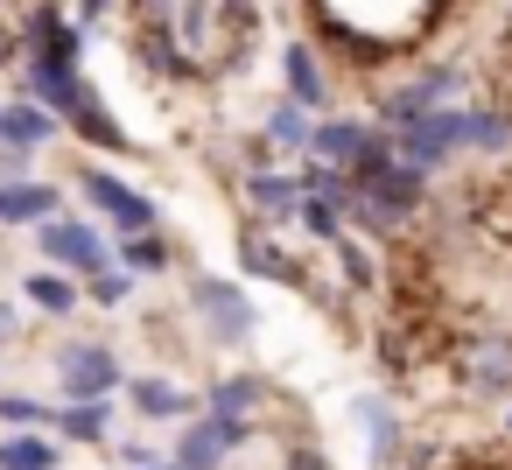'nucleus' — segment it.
Masks as SVG:
<instances>
[{
    "label": "nucleus",
    "mask_w": 512,
    "mask_h": 470,
    "mask_svg": "<svg viewBox=\"0 0 512 470\" xmlns=\"http://www.w3.org/2000/svg\"><path fill=\"white\" fill-rule=\"evenodd\" d=\"M141 470H190V463H141Z\"/></svg>",
    "instance_id": "2f4dec72"
},
{
    "label": "nucleus",
    "mask_w": 512,
    "mask_h": 470,
    "mask_svg": "<svg viewBox=\"0 0 512 470\" xmlns=\"http://www.w3.org/2000/svg\"><path fill=\"white\" fill-rule=\"evenodd\" d=\"M309 148H316L330 169H358V162L379 148V134H372V127H358V120H323V127L309 134Z\"/></svg>",
    "instance_id": "6e6552de"
},
{
    "label": "nucleus",
    "mask_w": 512,
    "mask_h": 470,
    "mask_svg": "<svg viewBox=\"0 0 512 470\" xmlns=\"http://www.w3.org/2000/svg\"><path fill=\"white\" fill-rule=\"evenodd\" d=\"M505 428H512V414H505Z\"/></svg>",
    "instance_id": "f704fd0d"
},
{
    "label": "nucleus",
    "mask_w": 512,
    "mask_h": 470,
    "mask_svg": "<svg viewBox=\"0 0 512 470\" xmlns=\"http://www.w3.org/2000/svg\"><path fill=\"white\" fill-rule=\"evenodd\" d=\"M57 379H64L71 400H106L120 386V365H113L106 344H64L57 351Z\"/></svg>",
    "instance_id": "7ed1b4c3"
},
{
    "label": "nucleus",
    "mask_w": 512,
    "mask_h": 470,
    "mask_svg": "<svg viewBox=\"0 0 512 470\" xmlns=\"http://www.w3.org/2000/svg\"><path fill=\"white\" fill-rule=\"evenodd\" d=\"M260 400V379H225L218 393H211V414H246Z\"/></svg>",
    "instance_id": "5701e85b"
},
{
    "label": "nucleus",
    "mask_w": 512,
    "mask_h": 470,
    "mask_svg": "<svg viewBox=\"0 0 512 470\" xmlns=\"http://www.w3.org/2000/svg\"><path fill=\"white\" fill-rule=\"evenodd\" d=\"M127 267H134V274H162V267H169V246L148 239V232H134V239H127Z\"/></svg>",
    "instance_id": "4be33fe9"
},
{
    "label": "nucleus",
    "mask_w": 512,
    "mask_h": 470,
    "mask_svg": "<svg viewBox=\"0 0 512 470\" xmlns=\"http://www.w3.org/2000/svg\"><path fill=\"white\" fill-rule=\"evenodd\" d=\"M400 141H407V155L421 162V169H435L442 155H456V148H470V113H449V106H428L414 127H400Z\"/></svg>",
    "instance_id": "f03ea898"
},
{
    "label": "nucleus",
    "mask_w": 512,
    "mask_h": 470,
    "mask_svg": "<svg viewBox=\"0 0 512 470\" xmlns=\"http://www.w3.org/2000/svg\"><path fill=\"white\" fill-rule=\"evenodd\" d=\"M505 141H512L505 113H470V148H505Z\"/></svg>",
    "instance_id": "b1692460"
},
{
    "label": "nucleus",
    "mask_w": 512,
    "mask_h": 470,
    "mask_svg": "<svg viewBox=\"0 0 512 470\" xmlns=\"http://www.w3.org/2000/svg\"><path fill=\"white\" fill-rule=\"evenodd\" d=\"M29 36H36V64H78V36H71V22L57 8H36Z\"/></svg>",
    "instance_id": "9b49d317"
},
{
    "label": "nucleus",
    "mask_w": 512,
    "mask_h": 470,
    "mask_svg": "<svg viewBox=\"0 0 512 470\" xmlns=\"http://www.w3.org/2000/svg\"><path fill=\"white\" fill-rule=\"evenodd\" d=\"M29 302H36V309H50V316H64V309L78 302V288H71L57 267H43V274H29Z\"/></svg>",
    "instance_id": "f3484780"
},
{
    "label": "nucleus",
    "mask_w": 512,
    "mask_h": 470,
    "mask_svg": "<svg viewBox=\"0 0 512 470\" xmlns=\"http://www.w3.org/2000/svg\"><path fill=\"white\" fill-rule=\"evenodd\" d=\"M127 295H134V267H113V274L99 267V274H92V302L113 309V302H127Z\"/></svg>",
    "instance_id": "393cba45"
},
{
    "label": "nucleus",
    "mask_w": 512,
    "mask_h": 470,
    "mask_svg": "<svg viewBox=\"0 0 512 470\" xmlns=\"http://www.w3.org/2000/svg\"><path fill=\"white\" fill-rule=\"evenodd\" d=\"M57 134V113L50 106H0V148H36V141H50Z\"/></svg>",
    "instance_id": "9d476101"
},
{
    "label": "nucleus",
    "mask_w": 512,
    "mask_h": 470,
    "mask_svg": "<svg viewBox=\"0 0 512 470\" xmlns=\"http://www.w3.org/2000/svg\"><path fill=\"white\" fill-rule=\"evenodd\" d=\"M505 43H512V15H505Z\"/></svg>",
    "instance_id": "473e14b6"
},
{
    "label": "nucleus",
    "mask_w": 512,
    "mask_h": 470,
    "mask_svg": "<svg viewBox=\"0 0 512 470\" xmlns=\"http://www.w3.org/2000/svg\"><path fill=\"white\" fill-rule=\"evenodd\" d=\"M288 92H295L302 106H330V78L316 71V50H309V43L288 50Z\"/></svg>",
    "instance_id": "4468645a"
},
{
    "label": "nucleus",
    "mask_w": 512,
    "mask_h": 470,
    "mask_svg": "<svg viewBox=\"0 0 512 470\" xmlns=\"http://www.w3.org/2000/svg\"><path fill=\"white\" fill-rule=\"evenodd\" d=\"M0 470H57V442L36 435V428H22V435L0 442Z\"/></svg>",
    "instance_id": "ddd939ff"
},
{
    "label": "nucleus",
    "mask_w": 512,
    "mask_h": 470,
    "mask_svg": "<svg viewBox=\"0 0 512 470\" xmlns=\"http://www.w3.org/2000/svg\"><path fill=\"white\" fill-rule=\"evenodd\" d=\"M0 421H15V428H36V421H43V400H29V393H8V400H0Z\"/></svg>",
    "instance_id": "cd10ccee"
},
{
    "label": "nucleus",
    "mask_w": 512,
    "mask_h": 470,
    "mask_svg": "<svg viewBox=\"0 0 512 470\" xmlns=\"http://www.w3.org/2000/svg\"><path fill=\"white\" fill-rule=\"evenodd\" d=\"M71 120H78V134H85V141H106V148H120V141H127V134L113 127V113H106V106H99L92 92H85V106H78Z\"/></svg>",
    "instance_id": "6ab92c4d"
},
{
    "label": "nucleus",
    "mask_w": 512,
    "mask_h": 470,
    "mask_svg": "<svg viewBox=\"0 0 512 470\" xmlns=\"http://www.w3.org/2000/svg\"><path fill=\"white\" fill-rule=\"evenodd\" d=\"M358 421H365V435H372V456L386 463V456L400 449V428H393V414H379V400H358Z\"/></svg>",
    "instance_id": "aec40b11"
},
{
    "label": "nucleus",
    "mask_w": 512,
    "mask_h": 470,
    "mask_svg": "<svg viewBox=\"0 0 512 470\" xmlns=\"http://www.w3.org/2000/svg\"><path fill=\"white\" fill-rule=\"evenodd\" d=\"M57 428L78 435V442H99V435H106V400H71V407L57 414Z\"/></svg>",
    "instance_id": "a211bd4d"
},
{
    "label": "nucleus",
    "mask_w": 512,
    "mask_h": 470,
    "mask_svg": "<svg viewBox=\"0 0 512 470\" xmlns=\"http://www.w3.org/2000/svg\"><path fill=\"white\" fill-rule=\"evenodd\" d=\"M309 134H316V127L302 120V99H288V106L267 113V141H274V148H309Z\"/></svg>",
    "instance_id": "dca6fc26"
},
{
    "label": "nucleus",
    "mask_w": 512,
    "mask_h": 470,
    "mask_svg": "<svg viewBox=\"0 0 512 470\" xmlns=\"http://www.w3.org/2000/svg\"><path fill=\"white\" fill-rule=\"evenodd\" d=\"M295 470H323V463H316V456H309V449H302V456H295Z\"/></svg>",
    "instance_id": "c756f323"
},
{
    "label": "nucleus",
    "mask_w": 512,
    "mask_h": 470,
    "mask_svg": "<svg viewBox=\"0 0 512 470\" xmlns=\"http://www.w3.org/2000/svg\"><path fill=\"white\" fill-rule=\"evenodd\" d=\"M246 267H253V274H288V281H295V267H288L267 239H246Z\"/></svg>",
    "instance_id": "bb28decb"
},
{
    "label": "nucleus",
    "mask_w": 512,
    "mask_h": 470,
    "mask_svg": "<svg viewBox=\"0 0 512 470\" xmlns=\"http://www.w3.org/2000/svg\"><path fill=\"white\" fill-rule=\"evenodd\" d=\"M127 393H134V407H141L148 421H169V414H183V407H190V400H183L169 379H134Z\"/></svg>",
    "instance_id": "2eb2a0df"
},
{
    "label": "nucleus",
    "mask_w": 512,
    "mask_h": 470,
    "mask_svg": "<svg viewBox=\"0 0 512 470\" xmlns=\"http://www.w3.org/2000/svg\"><path fill=\"white\" fill-rule=\"evenodd\" d=\"M344 274H351V281L365 288V281H372V267H365V253H351V246H344Z\"/></svg>",
    "instance_id": "c85d7f7f"
},
{
    "label": "nucleus",
    "mask_w": 512,
    "mask_h": 470,
    "mask_svg": "<svg viewBox=\"0 0 512 470\" xmlns=\"http://www.w3.org/2000/svg\"><path fill=\"white\" fill-rule=\"evenodd\" d=\"M106 8H113V0H85V15H106Z\"/></svg>",
    "instance_id": "7c9ffc66"
},
{
    "label": "nucleus",
    "mask_w": 512,
    "mask_h": 470,
    "mask_svg": "<svg viewBox=\"0 0 512 470\" xmlns=\"http://www.w3.org/2000/svg\"><path fill=\"white\" fill-rule=\"evenodd\" d=\"M0 57H8V36H0Z\"/></svg>",
    "instance_id": "72a5a7b5"
},
{
    "label": "nucleus",
    "mask_w": 512,
    "mask_h": 470,
    "mask_svg": "<svg viewBox=\"0 0 512 470\" xmlns=\"http://www.w3.org/2000/svg\"><path fill=\"white\" fill-rule=\"evenodd\" d=\"M190 302H197V316L218 330V344H246L253 337V302H246V288L239 281H218V274H204L197 288H190Z\"/></svg>",
    "instance_id": "f257e3e1"
},
{
    "label": "nucleus",
    "mask_w": 512,
    "mask_h": 470,
    "mask_svg": "<svg viewBox=\"0 0 512 470\" xmlns=\"http://www.w3.org/2000/svg\"><path fill=\"white\" fill-rule=\"evenodd\" d=\"M57 211V197L43 183H0V225H43Z\"/></svg>",
    "instance_id": "f8f14e48"
},
{
    "label": "nucleus",
    "mask_w": 512,
    "mask_h": 470,
    "mask_svg": "<svg viewBox=\"0 0 512 470\" xmlns=\"http://www.w3.org/2000/svg\"><path fill=\"white\" fill-rule=\"evenodd\" d=\"M337 211H344V204H330V197H309V204H302V218H309L316 239H337Z\"/></svg>",
    "instance_id": "a878e982"
},
{
    "label": "nucleus",
    "mask_w": 512,
    "mask_h": 470,
    "mask_svg": "<svg viewBox=\"0 0 512 470\" xmlns=\"http://www.w3.org/2000/svg\"><path fill=\"white\" fill-rule=\"evenodd\" d=\"M246 197H253L260 211H274V218H288V211H295V183H281V176H253V183H246Z\"/></svg>",
    "instance_id": "412c9836"
},
{
    "label": "nucleus",
    "mask_w": 512,
    "mask_h": 470,
    "mask_svg": "<svg viewBox=\"0 0 512 470\" xmlns=\"http://www.w3.org/2000/svg\"><path fill=\"white\" fill-rule=\"evenodd\" d=\"M463 386L477 400H505L512 393V337H477L463 344Z\"/></svg>",
    "instance_id": "20e7f679"
},
{
    "label": "nucleus",
    "mask_w": 512,
    "mask_h": 470,
    "mask_svg": "<svg viewBox=\"0 0 512 470\" xmlns=\"http://www.w3.org/2000/svg\"><path fill=\"white\" fill-rule=\"evenodd\" d=\"M36 239H43V260H50V267H92V274L106 267V246H99V232H92V225L43 218V232H36Z\"/></svg>",
    "instance_id": "423d86ee"
},
{
    "label": "nucleus",
    "mask_w": 512,
    "mask_h": 470,
    "mask_svg": "<svg viewBox=\"0 0 512 470\" xmlns=\"http://www.w3.org/2000/svg\"><path fill=\"white\" fill-rule=\"evenodd\" d=\"M239 442H246V421H239V414H204V421H190V435H183L176 456H183L190 470H218Z\"/></svg>",
    "instance_id": "39448f33"
},
{
    "label": "nucleus",
    "mask_w": 512,
    "mask_h": 470,
    "mask_svg": "<svg viewBox=\"0 0 512 470\" xmlns=\"http://www.w3.org/2000/svg\"><path fill=\"white\" fill-rule=\"evenodd\" d=\"M456 85H463L456 71H428L421 85H407V92H393V99L379 106V120H386V127H414V120H421L428 106H442V99H449Z\"/></svg>",
    "instance_id": "1a4fd4ad"
},
{
    "label": "nucleus",
    "mask_w": 512,
    "mask_h": 470,
    "mask_svg": "<svg viewBox=\"0 0 512 470\" xmlns=\"http://www.w3.org/2000/svg\"><path fill=\"white\" fill-rule=\"evenodd\" d=\"M85 197L120 225V239H134V232H148V225H155V204H148V197H134L127 183H113L106 169H92V176H85Z\"/></svg>",
    "instance_id": "0eeeda50"
}]
</instances>
